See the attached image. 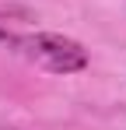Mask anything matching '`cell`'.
<instances>
[{
  "label": "cell",
  "mask_w": 126,
  "mask_h": 130,
  "mask_svg": "<svg viewBox=\"0 0 126 130\" xmlns=\"http://www.w3.org/2000/svg\"><path fill=\"white\" fill-rule=\"evenodd\" d=\"M11 46H18L25 56H32L35 63H42L53 74H74V70L88 67L84 46L67 39V35H56V32H35V35H25V39L18 35Z\"/></svg>",
  "instance_id": "6da1fadb"
}]
</instances>
